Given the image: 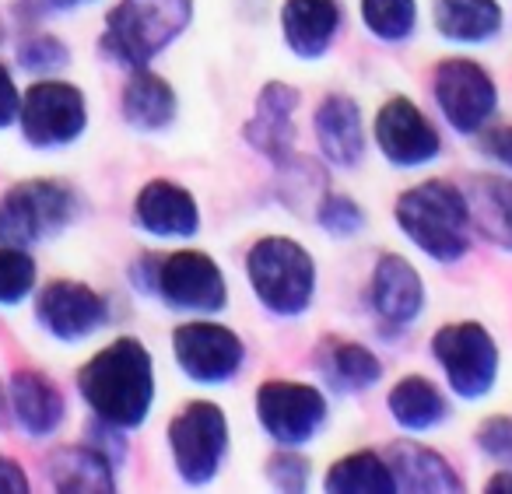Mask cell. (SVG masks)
I'll return each mask as SVG.
<instances>
[{
	"label": "cell",
	"mask_w": 512,
	"mask_h": 494,
	"mask_svg": "<svg viewBox=\"0 0 512 494\" xmlns=\"http://www.w3.org/2000/svg\"><path fill=\"white\" fill-rule=\"evenodd\" d=\"M78 386L85 393L88 407L102 421L116 428H134L148 417L155 400V372L151 358L137 340L123 337L99 351L78 375Z\"/></svg>",
	"instance_id": "cell-1"
},
{
	"label": "cell",
	"mask_w": 512,
	"mask_h": 494,
	"mask_svg": "<svg viewBox=\"0 0 512 494\" xmlns=\"http://www.w3.org/2000/svg\"><path fill=\"white\" fill-rule=\"evenodd\" d=\"M397 221L435 260H460L467 249V200L449 183H421L397 204Z\"/></svg>",
	"instance_id": "cell-2"
},
{
	"label": "cell",
	"mask_w": 512,
	"mask_h": 494,
	"mask_svg": "<svg viewBox=\"0 0 512 494\" xmlns=\"http://www.w3.org/2000/svg\"><path fill=\"white\" fill-rule=\"evenodd\" d=\"M190 22V0H123L109 15L106 50L120 64L141 67Z\"/></svg>",
	"instance_id": "cell-3"
},
{
	"label": "cell",
	"mask_w": 512,
	"mask_h": 494,
	"mask_svg": "<svg viewBox=\"0 0 512 494\" xmlns=\"http://www.w3.org/2000/svg\"><path fill=\"white\" fill-rule=\"evenodd\" d=\"M249 281L267 309H274L278 316H295L313 298L316 270L299 242L264 239L249 253Z\"/></svg>",
	"instance_id": "cell-4"
},
{
	"label": "cell",
	"mask_w": 512,
	"mask_h": 494,
	"mask_svg": "<svg viewBox=\"0 0 512 494\" xmlns=\"http://www.w3.org/2000/svg\"><path fill=\"white\" fill-rule=\"evenodd\" d=\"M74 200L57 183H22L0 200V242L4 246H32L71 221Z\"/></svg>",
	"instance_id": "cell-5"
},
{
	"label": "cell",
	"mask_w": 512,
	"mask_h": 494,
	"mask_svg": "<svg viewBox=\"0 0 512 494\" xmlns=\"http://www.w3.org/2000/svg\"><path fill=\"white\" fill-rule=\"evenodd\" d=\"M432 351L442 361L449 382H453V389L460 396H481L495 382V340L477 323L442 326L432 340Z\"/></svg>",
	"instance_id": "cell-6"
},
{
	"label": "cell",
	"mask_w": 512,
	"mask_h": 494,
	"mask_svg": "<svg viewBox=\"0 0 512 494\" xmlns=\"http://www.w3.org/2000/svg\"><path fill=\"white\" fill-rule=\"evenodd\" d=\"M22 130L39 148H57L85 130V99L64 81H39L22 99Z\"/></svg>",
	"instance_id": "cell-7"
},
{
	"label": "cell",
	"mask_w": 512,
	"mask_h": 494,
	"mask_svg": "<svg viewBox=\"0 0 512 494\" xmlns=\"http://www.w3.org/2000/svg\"><path fill=\"white\" fill-rule=\"evenodd\" d=\"M225 417L214 403H190L172 421V456L190 484H204L214 477L225 452Z\"/></svg>",
	"instance_id": "cell-8"
},
{
	"label": "cell",
	"mask_w": 512,
	"mask_h": 494,
	"mask_svg": "<svg viewBox=\"0 0 512 494\" xmlns=\"http://www.w3.org/2000/svg\"><path fill=\"white\" fill-rule=\"evenodd\" d=\"M256 410L260 421L271 431V438L285 445L309 442L313 431L323 424L327 414V400L320 396V389L299 386V382H267L256 393Z\"/></svg>",
	"instance_id": "cell-9"
},
{
	"label": "cell",
	"mask_w": 512,
	"mask_h": 494,
	"mask_svg": "<svg viewBox=\"0 0 512 494\" xmlns=\"http://www.w3.org/2000/svg\"><path fill=\"white\" fill-rule=\"evenodd\" d=\"M176 361L197 382H225L242 365V340L218 323H186L172 337Z\"/></svg>",
	"instance_id": "cell-10"
},
{
	"label": "cell",
	"mask_w": 512,
	"mask_h": 494,
	"mask_svg": "<svg viewBox=\"0 0 512 494\" xmlns=\"http://www.w3.org/2000/svg\"><path fill=\"white\" fill-rule=\"evenodd\" d=\"M435 99L460 134H474L495 109V85L470 60H449L435 74Z\"/></svg>",
	"instance_id": "cell-11"
},
{
	"label": "cell",
	"mask_w": 512,
	"mask_h": 494,
	"mask_svg": "<svg viewBox=\"0 0 512 494\" xmlns=\"http://www.w3.org/2000/svg\"><path fill=\"white\" fill-rule=\"evenodd\" d=\"M158 291L165 302L179 305V309H221L225 305V281L214 260L204 253H176L162 263L158 270Z\"/></svg>",
	"instance_id": "cell-12"
},
{
	"label": "cell",
	"mask_w": 512,
	"mask_h": 494,
	"mask_svg": "<svg viewBox=\"0 0 512 494\" xmlns=\"http://www.w3.org/2000/svg\"><path fill=\"white\" fill-rule=\"evenodd\" d=\"M39 323L64 340H81L106 323V302L92 288L74 281H57L39 295Z\"/></svg>",
	"instance_id": "cell-13"
},
{
	"label": "cell",
	"mask_w": 512,
	"mask_h": 494,
	"mask_svg": "<svg viewBox=\"0 0 512 494\" xmlns=\"http://www.w3.org/2000/svg\"><path fill=\"white\" fill-rule=\"evenodd\" d=\"M376 141L383 155L397 165H421L439 151V134L407 99H393L383 106L376 120Z\"/></svg>",
	"instance_id": "cell-14"
},
{
	"label": "cell",
	"mask_w": 512,
	"mask_h": 494,
	"mask_svg": "<svg viewBox=\"0 0 512 494\" xmlns=\"http://www.w3.org/2000/svg\"><path fill=\"white\" fill-rule=\"evenodd\" d=\"M372 305L393 326H404L421 309V281L414 267L400 256H383L372 274Z\"/></svg>",
	"instance_id": "cell-15"
},
{
	"label": "cell",
	"mask_w": 512,
	"mask_h": 494,
	"mask_svg": "<svg viewBox=\"0 0 512 494\" xmlns=\"http://www.w3.org/2000/svg\"><path fill=\"white\" fill-rule=\"evenodd\" d=\"M137 221L155 235H193L197 232V204L186 190L172 183H148L137 197Z\"/></svg>",
	"instance_id": "cell-16"
},
{
	"label": "cell",
	"mask_w": 512,
	"mask_h": 494,
	"mask_svg": "<svg viewBox=\"0 0 512 494\" xmlns=\"http://www.w3.org/2000/svg\"><path fill=\"white\" fill-rule=\"evenodd\" d=\"M11 403H15L22 428L36 438L57 431V424L64 421V396L39 372H18L11 379Z\"/></svg>",
	"instance_id": "cell-17"
},
{
	"label": "cell",
	"mask_w": 512,
	"mask_h": 494,
	"mask_svg": "<svg viewBox=\"0 0 512 494\" xmlns=\"http://www.w3.org/2000/svg\"><path fill=\"white\" fill-rule=\"evenodd\" d=\"M316 137H320V148L330 162L337 165H355L362 158V116L351 99H327L316 113Z\"/></svg>",
	"instance_id": "cell-18"
},
{
	"label": "cell",
	"mask_w": 512,
	"mask_h": 494,
	"mask_svg": "<svg viewBox=\"0 0 512 494\" xmlns=\"http://www.w3.org/2000/svg\"><path fill=\"white\" fill-rule=\"evenodd\" d=\"M341 22L334 0H288L285 4V39L295 53L316 57L330 46Z\"/></svg>",
	"instance_id": "cell-19"
},
{
	"label": "cell",
	"mask_w": 512,
	"mask_h": 494,
	"mask_svg": "<svg viewBox=\"0 0 512 494\" xmlns=\"http://www.w3.org/2000/svg\"><path fill=\"white\" fill-rule=\"evenodd\" d=\"M393 484L407 491H460V477L446 466V459L421 445H393L390 449Z\"/></svg>",
	"instance_id": "cell-20"
},
{
	"label": "cell",
	"mask_w": 512,
	"mask_h": 494,
	"mask_svg": "<svg viewBox=\"0 0 512 494\" xmlns=\"http://www.w3.org/2000/svg\"><path fill=\"white\" fill-rule=\"evenodd\" d=\"M295 99L299 95L285 85H267L260 95V106L256 116L249 123V141L260 151H267L271 158H281L288 148V137H292V113H295Z\"/></svg>",
	"instance_id": "cell-21"
},
{
	"label": "cell",
	"mask_w": 512,
	"mask_h": 494,
	"mask_svg": "<svg viewBox=\"0 0 512 494\" xmlns=\"http://www.w3.org/2000/svg\"><path fill=\"white\" fill-rule=\"evenodd\" d=\"M435 22L449 39L484 43L502 25V11L495 0H435Z\"/></svg>",
	"instance_id": "cell-22"
},
{
	"label": "cell",
	"mask_w": 512,
	"mask_h": 494,
	"mask_svg": "<svg viewBox=\"0 0 512 494\" xmlns=\"http://www.w3.org/2000/svg\"><path fill=\"white\" fill-rule=\"evenodd\" d=\"M123 116L141 130H162L176 116V95L155 74H137L123 92Z\"/></svg>",
	"instance_id": "cell-23"
},
{
	"label": "cell",
	"mask_w": 512,
	"mask_h": 494,
	"mask_svg": "<svg viewBox=\"0 0 512 494\" xmlns=\"http://www.w3.org/2000/svg\"><path fill=\"white\" fill-rule=\"evenodd\" d=\"M50 477L60 491H113L106 456L92 449H60L50 459Z\"/></svg>",
	"instance_id": "cell-24"
},
{
	"label": "cell",
	"mask_w": 512,
	"mask_h": 494,
	"mask_svg": "<svg viewBox=\"0 0 512 494\" xmlns=\"http://www.w3.org/2000/svg\"><path fill=\"white\" fill-rule=\"evenodd\" d=\"M390 410L404 428H414V431L432 428V424H439L442 417H446V403H442L439 389H435L432 382L418 379V375H411V379H404L393 389Z\"/></svg>",
	"instance_id": "cell-25"
},
{
	"label": "cell",
	"mask_w": 512,
	"mask_h": 494,
	"mask_svg": "<svg viewBox=\"0 0 512 494\" xmlns=\"http://www.w3.org/2000/svg\"><path fill=\"white\" fill-rule=\"evenodd\" d=\"M474 218L488 239L512 249V183L481 179L474 186Z\"/></svg>",
	"instance_id": "cell-26"
},
{
	"label": "cell",
	"mask_w": 512,
	"mask_h": 494,
	"mask_svg": "<svg viewBox=\"0 0 512 494\" xmlns=\"http://www.w3.org/2000/svg\"><path fill=\"white\" fill-rule=\"evenodd\" d=\"M327 491H337V494H369V491H397V484H393L390 466L379 463L372 452H358V456L341 459V463L330 470Z\"/></svg>",
	"instance_id": "cell-27"
},
{
	"label": "cell",
	"mask_w": 512,
	"mask_h": 494,
	"mask_svg": "<svg viewBox=\"0 0 512 494\" xmlns=\"http://www.w3.org/2000/svg\"><path fill=\"white\" fill-rule=\"evenodd\" d=\"M36 284V263L22 246H0V302L15 305Z\"/></svg>",
	"instance_id": "cell-28"
},
{
	"label": "cell",
	"mask_w": 512,
	"mask_h": 494,
	"mask_svg": "<svg viewBox=\"0 0 512 494\" xmlns=\"http://www.w3.org/2000/svg\"><path fill=\"white\" fill-rule=\"evenodd\" d=\"M362 11L379 39H404L414 29V0H362Z\"/></svg>",
	"instance_id": "cell-29"
},
{
	"label": "cell",
	"mask_w": 512,
	"mask_h": 494,
	"mask_svg": "<svg viewBox=\"0 0 512 494\" xmlns=\"http://www.w3.org/2000/svg\"><path fill=\"white\" fill-rule=\"evenodd\" d=\"M334 361H337V375H341L344 382H351L355 389L372 386V382L379 379V372H383V365L376 361V354H369L358 344H341L334 354Z\"/></svg>",
	"instance_id": "cell-30"
},
{
	"label": "cell",
	"mask_w": 512,
	"mask_h": 494,
	"mask_svg": "<svg viewBox=\"0 0 512 494\" xmlns=\"http://www.w3.org/2000/svg\"><path fill=\"white\" fill-rule=\"evenodd\" d=\"M320 225L330 235H355L362 228V211H358L355 200L348 197H330L320 211Z\"/></svg>",
	"instance_id": "cell-31"
},
{
	"label": "cell",
	"mask_w": 512,
	"mask_h": 494,
	"mask_svg": "<svg viewBox=\"0 0 512 494\" xmlns=\"http://www.w3.org/2000/svg\"><path fill=\"white\" fill-rule=\"evenodd\" d=\"M67 60L64 46L57 39H36L22 50V64L32 67V71H50V67H60Z\"/></svg>",
	"instance_id": "cell-32"
},
{
	"label": "cell",
	"mask_w": 512,
	"mask_h": 494,
	"mask_svg": "<svg viewBox=\"0 0 512 494\" xmlns=\"http://www.w3.org/2000/svg\"><path fill=\"white\" fill-rule=\"evenodd\" d=\"M481 442H484V449H488L491 456L512 466V421H505V417L488 421L481 428Z\"/></svg>",
	"instance_id": "cell-33"
},
{
	"label": "cell",
	"mask_w": 512,
	"mask_h": 494,
	"mask_svg": "<svg viewBox=\"0 0 512 494\" xmlns=\"http://www.w3.org/2000/svg\"><path fill=\"white\" fill-rule=\"evenodd\" d=\"M271 477L278 480L285 491H302V484H306V463L302 459H274L271 463Z\"/></svg>",
	"instance_id": "cell-34"
},
{
	"label": "cell",
	"mask_w": 512,
	"mask_h": 494,
	"mask_svg": "<svg viewBox=\"0 0 512 494\" xmlns=\"http://www.w3.org/2000/svg\"><path fill=\"white\" fill-rule=\"evenodd\" d=\"M18 109H22V95H18L11 74L0 67V127H8V123L18 116Z\"/></svg>",
	"instance_id": "cell-35"
},
{
	"label": "cell",
	"mask_w": 512,
	"mask_h": 494,
	"mask_svg": "<svg viewBox=\"0 0 512 494\" xmlns=\"http://www.w3.org/2000/svg\"><path fill=\"white\" fill-rule=\"evenodd\" d=\"M22 491H29V477H25L15 459L0 456V494H22Z\"/></svg>",
	"instance_id": "cell-36"
},
{
	"label": "cell",
	"mask_w": 512,
	"mask_h": 494,
	"mask_svg": "<svg viewBox=\"0 0 512 494\" xmlns=\"http://www.w3.org/2000/svg\"><path fill=\"white\" fill-rule=\"evenodd\" d=\"M484 151L512 169V127H502V130H495V134L484 137Z\"/></svg>",
	"instance_id": "cell-37"
},
{
	"label": "cell",
	"mask_w": 512,
	"mask_h": 494,
	"mask_svg": "<svg viewBox=\"0 0 512 494\" xmlns=\"http://www.w3.org/2000/svg\"><path fill=\"white\" fill-rule=\"evenodd\" d=\"M488 487L491 491H495V487H512V473H498V477H491Z\"/></svg>",
	"instance_id": "cell-38"
}]
</instances>
